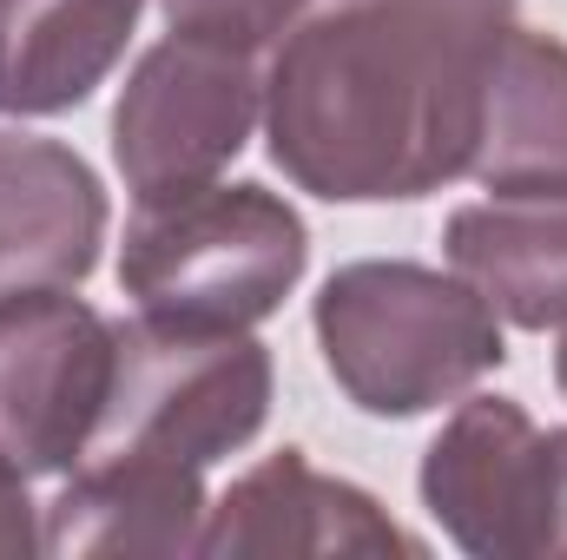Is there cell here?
I'll use <instances>...</instances> for the list:
<instances>
[{
	"mask_svg": "<svg viewBox=\"0 0 567 560\" xmlns=\"http://www.w3.org/2000/svg\"><path fill=\"white\" fill-rule=\"evenodd\" d=\"M33 548H40V528H33L27 481L13 468H0V554H33Z\"/></svg>",
	"mask_w": 567,
	"mask_h": 560,
	"instance_id": "15",
	"label": "cell"
},
{
	"mask_svg": "<svg viewBox=\"0 0 567 560\" xmlns=\"http://www.w3.org/2000/svg\"><path fill=\"white\" fill-rule=\"evenodd\" d=\"M265 416H271V350L251 330H192L133 317L120 323L113 396L86 455L212 468L218 455L245 448Z\"/></svg>",
	"mask_w": 567,
	"mask_h": 560,
	"instance_id": "4",
	"label": "cell"
},
{
	"mask_svg": "<svg viewBox=\"0 0 567 560\" xmlns=\"http://www.w3.org/2000/svg\"><path fill=\"white\" fill-rule=\"evenodd\" d=\"M423 508L475 560L567 554V428L508 396H468L423 455Z\"/></svg>",
	"mask_w": 567,
	"mask_h": 560,
	"instance_id": "5",
	"label": "cell"
},
{
	"mask_svg": "<svg viewBox=\"0 0 567 560\" xmlns=\"http://www.w3.org/2000/svg\"><path fill=\"white\" fill-rule=\"evenodd\" d=\"M555 383H561V396H567V336H561V350H555Z\"/></svg>",
	"mask_w": 567,
	"mask_h": 560,
	"instance_id": "16",
	"label": "cell"
},
{
	"mask_svg": "<svg viewBox=\"0 0 567 560\" xmlns=\"http://www.w3.org/2000/svg\"><path fill=\"white\" fill-rule=\"evenodd\" d=\"M310 265L303 218L265 185H198L140 205L120 245V290L140 317L192 330H251Z\"/></svg>",
	"mask_w": 567,
	"mask_h": 560,
	"instance_id": "3",
	"label": "cell"
},
{
	"mask_svg": "<svg viewBox=\"0 0 567 560\" xmlns=\"http://www.w3.org/2000/svg\"><path fill=\"white\" fill-rule=\"evenodd\" d=\"M145 0H0V113L53 120L86 106L126 60Z\"/></svg>",
	"mask_w": 567,
	"mask_h": 560,
	"instance_id": "12",
	"label": "cell"
},
{
	"mask_svg": "<svg viewBox=\"0 0 567 560\" xmlns=\"http://www.w3.org/2000/svg\"><path fill=\"white\" fill-rule=\"evenodd\" d=\"M106 245V191L93 165L60 139L0 133V297L73 290Z\"/></svg>",
	"mask_w": 567,
	"mask_h": 560,
	"instance_id": "9",
	"label": "cell"
},
{
	"mask_svg": "<svg viewBox=\"0 0 567 560\" xmlns=\"http://www.w3.org/2000/svg\"><path fill=\"white\" fill-rule=\"evenodd\" d=\"M172 33H192V40H218V46H271L278 33L297 27V13L310 0H158Z\"/></svg>",
	"mask_w": 567,
	"mask_h": 560,
	"instance_id": "14",
	"label": "cell"
},
{
	"mask_svg": "<svg viewBox=\"0 0 567 560\" xmlns=\"http://www.w3.org/2000/svg\"><path fill=\"white\" fill-rule=\"evenodd\" d=\"M317 350L363 416H429L508 363L488 297L455 271L363 258L317 290Z\"/></svg>",
	"mask_w": 567,
	"mask_h": 560,
	"instance_id": "2",
	"label": "cell"
},
{
	"mask_svg": "<svg viewBox=\"0 0 567 560\" xmlns=\"http://www.w3.org/2000/svg\"><path fill=\"white\" fill-rule=\"evenodd\" d=\"M120 363V323L73 290L0 297V468L66 475L93 448Z\"/></svg>",
	"mask_w": 567,
	"mask_h": 560,
	"instance_id": "7",
	"label": "cell"
},
{
	"mask_svg": "<svg viewBox=\"0 0 567 560\" xmlns=\"http://www.w3.org/2000/svg\"><path fill=\"white\" fill-rule=\"evenodd\" d=\"M205 468L86 455L47 508V554H198L205 541Z\"/></svg>",
	"mask_w": 567,
	"mask_h": 560,
	"instance_id": "10",
	"label": "cell"
},
{
	"mask_svg": "<svg viewBox=\"0 0 567 560\" xmlns=\"http://www.w3.org/2000/svg\"><path fill=\"white\" fill-rule=\"evenodd\" d=\"M468 178L488 191H567V46L555 33L508 27L495 40Z\"/></svg>",
	"mask_w": 567,
	"mask_h": 560,
	"instance_id": "13",
	"label": "cell"
},
{
	"mask_svg": "<svg viewBox=\"0 0 567 560\" xmlns=\"http://www.w3.org/2000/svg\"><path fill=\"white\" fill-rule=\"evenodd\" d=\"M455 278H468L495 317L522 330L567 323V191H488L442 225Z\"/></svg>",
	"mask_w": 567,
	"mask_h": 560,
	"instance_id": "11",
	"label": "cell"
},
{
	"mask_svg": "<svg viewBox=\"0 0 567 560\" xmlns=\"http://www.w3.org/2000/svg\"><path fill=\"white\" fill-rule=\"evenodd\" d=\"M515 0H337L290 27L265 80L278 172L330 205L429 198L468 178L488 53Z\"/></svg>",
	"mask_w": 567,
	"mask_h": 560,
	"instance_id": "1",
	"label": "cell"
},
{
	"mask_svg": "<svg viewBox=\"0 0 567 560\" xmlns=\"http://www.w3.org/2000/svg\"><path fill=\"white\" fill-rule=\"evenodd\" d=\"M198 554L258 560V554H423L416 535H403L377 495L357 481L317 475L303 448H278L251 475L225 488L205 515Z\"/></svg>",
	"mask_w": 567,
	"mask_h": 560,
	"instance_id": "8",
	"label": "cell"
},
{
	"mask_svg": "<svg viewBox=\"0 0 567 560\" xmlns=\"http://www.w3.org/2000/svg\"><path fill=\"white\" fill-rule=\"evenodd\" d=\"M265 113V80L245 46L172 33L145 53L113 106V165L140 205L218 185Z\"/></svg>",
	"mask_w": 567,
	"mask_h": 560,
	"instance_id": "6",
	"label": "cell"
}]
</instances>
